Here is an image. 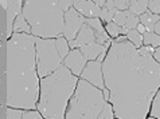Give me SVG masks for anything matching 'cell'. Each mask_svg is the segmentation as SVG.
<instances>
[{
  "mask_svg": "<svg viewBox=\"0 0 160 119\" xmlns=\"http://www.w3.org/2000/svg\"><path fill=\"white\" fill-rule=\"evenodd\" d=\"M101 70L114 115L145 119L160 83V67L152 55L140 56L129 42H114Z\"/></svg>",
  "mask_w": 160,
  "mask_h": 119,
  "instance_id": "cell-1",
  "label": "cell"
},
{
  "mask_svg": "<svg viewBox=\"0 0 160 119\" xmlns=\"http://www.w3.org/2000/svg\"><path fill=\"white\" fill-rule=\"evenodd\" d=\"M7 106L34 108L39 95V79L35 59V36L12 34L7 42Z\"/></svg>",
  "mask_w": 160,
  "mask_h": 119,
  "instance_id": "cell-2",
  "label": "cell"
},
{
  "mask_svg": "<svg viewBox=\"0 0 160 119\" xmlns=\"http://www.w3.org/2000/svg\"><path fill=\"white\" fill-rule=\"evenodd\" d=\"M77 76L65 66H59L52 74L39 82L41 96L38 110L46 119H65V108L75 91Z\"/></svg>",
  "mask_w": 160,
  "mask_h": 119,
  "instance_id": "cell-3",
  "label": "cell"
},
{
  "mask_svg": "<svg viewBox=\"0 0 160 119\" xmlns=\"http://www.w3.org/2000/svg\"><path fill=\"white\" fill-rule=\"evenodd\" d=\"M23 16L35 38H58L63 32V16L58 2L27 0L23 6Z\"/></svg>",
  "mask_w": 160,
  "mask_h": 119,
  "instance_id": "cell-4",
  "label": "cell"
},
{
  "mask_svg": "<svg viewBox=\"0 0 160 119\" xmlns=\"http://www.w3.org/2000/svg\"><path fill=\"white\" fill-rule=\"evenodd\" d=\"M105 102L102 91L82 79L70 98L66 119H97Z\"/></svg>",
  "mask_w": 160,
  "mask_h": 119,
  "instance_id": "cell-5",
  "label": "cell"
},
{
  "mask_svg": "<svg viewBox=\"0 0 160 119\" xmlns=\"http://www.w3.org/2000/svg\"><path fill=\"white\" fill-rule=\"evenodd\" d=\"M35 59L38 76L46 78L62 66V59L57 51L55 40L35 38Z\"/></svg>",
  "mask_w": 160,
  "mask_h": 119,
  "instance_id": "cell-6",
  "label": "cell"
},
{
  "mask_svg": "<svg viewBox=\"0 0 160 119\" xmlns=\"http://www.w3.org/2000/svg\"><path fill=\"white\" fill-rule=\"evenodd\" d=\"M83 23H85V17L78 11H75L73 7L69 8L65 12V16H63V32L62 34L65 35V38L69 42H72L75 39V35L81 30Z\"/></svg>",
  "mask_w": 160,
  "mask_h": 119,
  "instance_id": "cell-7",
  "label": "cell"
},
{
  "mask_svg": "<svg viewBox=\"0 0 160 119\" xmlns=\"http://www.w3.org/2000/svg\"><path fill=\"white\" fill-rule=\"evenodd\" d=\"M102 63L98 60H93L90 63H88L83 68V71L81 72V76L83 80L90 82L92 85H94L96 87H98V90L105 89L104 85V78H102Z\"/></svg>",
  "mask_w": 160,
  "mask_h": 119,
  "instance_id": "cell-8",
  "label": "cell"
},
{
  "mask_svg": "<svg viewBox=\"0 0 160 119\" xmlns=\"http://www.w3.org/2000/svg\"><path fill=\"white\" fill-rule=\"evenodd\" d=\"M63 60H65V67L73 75H81V72L83 71V68L86 66V59L83 58L81 51L78 50L70 51Z\"/></svg>",
  "mask_w": 160,
  "mask_h": 119,
  "instance_id": "cell-9",
  "label": "cell"
},
{
  "mask_svg": "<svg viewBox=\"0 0 160 119\" xmlns=\"http://www.w3.org/2000/svg\"><path fill=\"white\" fill-rule=\"evenodd\" d=\"M73 8L75 11H79L82 15H85L86 17H98L101 14V8L96 6L94 2H73Z\"/></svg>",
  "mask_w": 160,
  "mask_h": 119,
  "instance_id": "cell-10",
  "label": "cell"
},
{
  "mask_svg": "<svg viewBox=\"0 0 160 119\" xmlns=\"http://www.w3.org/2000/svg\"><path fill=\"white\" fill-rule=\"evenodd\" d=\"M20 10H22V2L19 0H15V2H8L7 4V36H11V30H12V25H14V21L16 19V16L20 14Z\"/></svg>",
  "mask_w": 160,
  "mask_h": 119,
  "instance_id": "cell-11",
  "label": "cell"
},
{
  "mask_svg": "<svg viewBox=\"0 0 160 119\" xmlns=\"http://www.w3.org/2000/svg\"><path fill=\"white\" fill-rule=\"evenodd\" d=\"M74 40H75V46L77 47H83V46L92 44V43H96L94 32H93V30L89 27L88 24L83 23L81 30L78 31L77 38H75Z\"/></svg>",
  "mask_w": 160,
  "mask_h": 119,
  "instance_id": "cell-12",
  "label": "cell"
},
{
  "mask_svg": "<svg viewBox=\"0 0 160 119\" xmlns=\"http://www.w3.org/2000/svg\"><path fill=\"white\" fill-rule=\"evenodd\" d=\"M105 50L106 48L104 46H100V44H97V43H92V44L81 47V54L86 60L88 59L94 60V59H97V56H98L101 52L105 51Z\"/></svg>",
  "mask_w": 160,
  "mask_h": 119,
  "instance_id": "cell-13",
  "label": "cell"
},
{
  "mask_svg": "<svg viewBox=\"0 0 160 119\" xmlns=\"http://www.w3.org/2000/svg\"><path fill=\"white\" fill-rule=\"evenodd\" d=\"M160 20L159 15H153L152 12H144L143 15H140L139 21H141V25H144L147 32H153V24L158 23Z\"/></svg>",
  "mask_w": 160,
  "mask_h": 119,
  "instance_id": "cell-14",
  "label": "cell"
},
{
  "mask_svg": "<svg viewBox=\"0 0 160 119\" xmlns=\"http://www.w3.org/2000/svg\"><path fill=\"white\" fill-rule=\"evenodd\" d=\"M147 7H148V2L147 0H135V2H131L129 7H128V11L129 14H132L133 16L137 15H143L144 12H147Z\"/></svg>",
  "mask_w": 160,
  "mask_h": 119,
  "instance_id": "cell-15",
  "label": "cell"
},
{
  "mask_svg": "<svg viewBox=\"0 0 160 119\" xmlns=\"http://www.w3.org/2000/svg\"><path fill=\"white\" fill-rule=\"evenodd\" d=\"M12 30H14L16 34L26 32V34L28 35L31 32V28H30V25L27 24V21H26L23 14H19V15L16 16V19L14 21V25H12Z\"/></svg>",
  "mask_w": 160,
  "mask_h": 119,
  "instance_id": "cell-16",
  "label": "cell"
},
{
  "mask_svg": "<svg viewBox=\"0 0 160 119\" xmlns=\"http://www.w3.org/2000/svg\"><path fill=\"white\" fill-rule=\"evenodd\" d=\"M55 47H57V51H58L61 59L63 60L66 56H68V54H69L68 40H66L65 38H62V36H58V38H57V40H55Z\"/></svg>",
  "mask_w": 160,
  "mask_h": 119,
  "instance_id": "cell-17",
  "label": "cell"
},
{
  "mask_svg": "<svg viewBox=\"0 0 160 119\" xmlns=\"http://www.w3.org/2000/svg\"><path fill=\"white\" fill-rule=\"evenodd\" d=\"M143 43L147 46H151V47H159L160 44V38L159 35H155L153 32H144L143 34Z\"/></svg>",
  "mask_w": 160,
  "mask_h": 119,
  "instance_id": "cell-18",
  "label": "cell"
},
{
  "mask_svg": "<svg viewBox=\"0 0 160 119\" xmlns=\"http://www.w3.org/2000/svg\"><path fill=\"white\" fill-rule=\"evenodd\" d=\"M127 38L129 39V42L132 43L133 46H135V48H140V46L143 44V36L137 32L136 30H131L128 31L127 34Z\"/></svg>",
  "mask_w": 160,
  "mask_h": 119,
  "instance_id": "cell-19",
  "label": "cell"
},
{
  "mask_svg": "<svg viewBox=\"0 0 160 119\" xmlns=\"http://www.w3.org/2000/svg\"><path fill=\"white\" fill-rule=\"evenodd\" d=\"M7 42L6 39L0 40V68H6L7 63Z\"/></svg>",
  "mask_w": 160,
  "mask_h": 119,
  "instance_id": "cell-20",
  "label": "cell"
},
{
  "mask_svg": "<svg viewBox=\"0 0 160 119\" xmlns=\"http://www.w3.org/2000/svg\"><path fill=\"white\" fill-rule=\"evenodd\" d=\"M131 14H129V11H117V14H114V16H113V23L114 24H117L118 27L120 25H124L125 24V20H127V17L129 16Z\"/></svg>",
  "mask_w": 160,
  "mask_h": 119,
  "instance_id": "cell-21",
  "label": "cell"
},
{
  "mask_svg": "<svg viewBox=\"0 0 160 119\" xmlns=\"http://www.w3.org/2000/svg\"><path fill=\"white\" fill-rule=\"evenodd\" d=\"M97 119H113V108H112V106L105 102L104 107H102L100 115H98Z\"/></svg>",
  "mask_w": 160,
  "mask_h": 119,
  "instance_id": "cell-22",
  "label": "cell"
},
{
  "mask_svg": "<svg viewBox=\"0 0 160 119\" xmlns=\"http://www.w3.org/2000/svg\"><path fill=\"white\" fill-rule=\"evenodd\" d=\"M114 14H117V10H116V8H113V10H106V8H101L100 16L102 17V20H104V21H108V23H110V21L113 20Z\"/></svg>",
  "mask_w": 160,
  "mask_h": 119,
  "instance_id": "cell-23",
  "label": "cell"
},
{
  "mask_svg": "<svg viewBox=\"0 0 160 119\" xmlns=\"http://www.w3.org/2000/svg\"><path fill=\"white\" fill-rule=\"evenodd\" d=\"M137 24H139V17H137V16H133V15L131 14L129 16L127 17L125 24H124L122 27H125L128 31H131V30H136Z\"/></svg>",
  "mask_w": 160,
  "mask_h": 119,
  "instance_id": "cell-24",
  "label": "cell"
},
{
  "mask_svg": "<svg viewBox=\"0 0 160 119\" xmlns=\"http://www.w3.org/2000/svg\"><path fill=\"white\" fill-rule=\"evenodd\" d=\"M159 103H160V94H159V91H158L156 94H155V96H153V104H152V108H151V115L155 117L156 119H159V117H160Z\"/></svg>",
  "mask_w": 160,
  "mask_h": 119,
  "instance_id": "cell-25",
  "label": "cell"
},
{
  "mask_svg": "<svg viewBox=\"0 0 160 119\" xmlns=\"http://www.w3.org/2000/svg\"><path fill=\"white\" fill-rule=\"evenodd\" d=\"M23 112L22 110H15V108H7V119H22Z\"/></svg>",
  "mask_w": 160,
  "mask_h": 119,
  "instance_id": "cell-26",
  "label": "cell"
},
{
  "mask_svg": "<svg viewBox=\"0 0 160 119\" xmlns=\"http://www.w3.org/2000/svg\"><path fill=\"white\" fill-rule=\"evenodd\" d=\"M113 4H114V8H116L117 11L118 10L127 11L128 7H129V4H131V2H128V0H113Z\"/></svg>",
  "mask_w": 160,
  "mask_h": 119,
  "instance_id": "cell-27",
  "label": "cell"
},
{
  "mask_svg": "<svg viewBox=\"0 0 160 119\" xmlns=\"http://www.w3.org/2000/svg\"><path fill=\"white\" fill-rule=\"evenodd\" d=\"M22 119H43V117L38 111H34V110L31 111V110H28V111L23 112V117H22Z\"/></svg>",
  "mask_w": 160,
  "mask_h": 119,
  "instance_id": "cell-28",
  "label": "cell"
},
{
  "mask_svg": "<svg viewBox=\"0 0 160 119\" xmlns=\"http://www.w3.org/2000/svg\"><path fill=\"white\" fill-rule=\"evenodd\" d=\"M149 12H153V15H159L160 12V2L159 0H153V2H148V7Z\"/></svg>",
  "mask_w": 160,
  "mask_h": 119,
  "instance_id": "cell-29",
  "label": "cell"
},
{
  "mask_svg": "<svg viewBox=\"0 0 160 119\" xmlns=\"http://www.w3.org/2000/svg\"><path fill=\"white\" fill-rule=\"evenodd\" d=\"M106 30H108V34L110 36H118V34H120V27L114 23H108Z\"/></svg>",
  "mask_w": 160,
  "mask_h": 119,
  "instance_id": "cell-30",
  "label": "cell"
},
{
  "mask_svg": "<svg viewBox=\"0 0 160 119\" xmlns=\"http://www.w3.org/2000/svg\"><path fill=\"white\" fill-rule=\"evenodd\" d=\"M153 51V47L151 46H145V47H140L139 51H137V54H139L140 56H145V55H151Z\"/></svg>",
  "mask_w": 160,
  "mask_h": 119,
  "instance_id": "cell-31",
  "label": "cell"
},
{
  "mask_svg": "<svg viewBox=\"0 0 160 119\" xmlns=\"http://www.w3.org/2000/svg\"><path fill=\"white\" fill-rule=\"evenodd\" d=\"M58 4H59V7H61V10L63 11V12H66L69 8H72L73 2H72V0H66V2H58Z\"/></svg>",
  "mask_w": 160,
  "mask_h": 119,
  "instance_id": "cell-32",
  "label": "cell"
},
{
  "mask_svg": "<svg viewBox=\"0 0 160 119\" xmlns=\"http://www.w3.org/2000/svg\"><path fill=\"white\" fill-rule=\"evenodd\" d=\"M153 60L155 62H160V50H159V47L155 48V55H153Z\"/></svg>",
  "mask_w": 160,
  "mask_h": 119,
  "instance_id": "cell-33",
  "label": "cell"
},
{
  "mask_svg": "<svg viewBox=\"0 0 160 119\" xmlns=\"http://www.w3.org/2000/svg\"><path fill=\"white\" fill-rule=\"evenodd\" d=\"M104 8H106V10H113V8H114L113 0H110V2H105V6H104Z\"/></svg>",
  "mask_w": 160,
  "mask_h": 119,
  "instance_id": "cell-34",
  "label": "cell"
},
{
  "mask_svg": "<svg viewBox=\"0 0 160 119\" xmlns=\"http://www.w3.org/2000/svg\"><path fill=\"white\" fill-rule=\"evenodd\" d=\"M153 31H155V35H159L160 34V23H159V21L153 24Z\"/></svg>",
  "mask_w": 160,
  "mask_h": 119,
  "instance_id": "cell-35",
  "label": "cell"
},
{
  "mask_svg": "<svg viewBox=\"0 0 160 119\" xmlns=\"http://www.w3.org/2000/svg\"><path fill=\"white\" fill-rule=\"evenodd\" d=\"M136 28H137L136 31H137V32H139L140 35H141V34H144V32H147L145 28H144V25H141V24H137V27H136Z\"/></svg>",
  "mask_w": 160,
  "mask_h": 119,
  "instance_id": "cell-36",
  "label": "cell"
},
{
  "mask_svg": "<svg viewBox=\"0 0 160 119\" xmlns=\"http://www.w3.org/2000/svg\"><path fill=\"white\" fill-rule=\"evenodd\" d=\"M125 40H127L125 36H120V38L116 39V43H122V42H125Z\"/></svg>",
  "mask_w": 160,
  "mask_h": 119,
  "instance_id": "cell-37",
  "label": "cell"
},
{
  "mask_svg": "<svg viewBox=\"0 0 160 119\" xmlns=\"http://www.w3.org/2000/svg\"><path fill=\"white\" fill-rule=\"evenodd\" d=\"M4 74H6V68H0V76H3Z\"/></svg>",
  "mask_w": 160,
  "mask_h": 119,
  "instance_id": "cell-38",
  "label": "cell"
},
{
  "mask_svg": "<svg viewBox=\"0 0 160 119\" xmlns=\"http://www.w3.org/2000/svg\"><path fill=\"white\" fill-rule=\"evenodd\" d=\"M151 119H152V118H151Z\"/></svg>",
  "mask_w": 160,
  "mask_h": 119,
  "instance_id": "cell-39",
  "label": "cell"
}]
</instances>
